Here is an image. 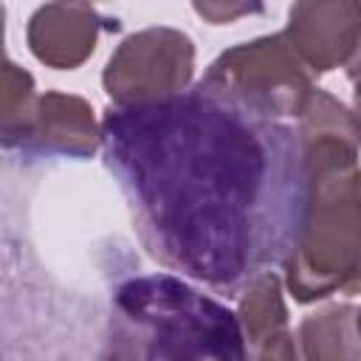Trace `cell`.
<instances>
[{
  "instance_id": "3",
  "label": "cell",
  "mask_w": 361,
  "mask_h": 361,
  "mask_svg": "<svg viewBox=\"0 0 361 361\" xmlns=\"http://www.w3.org/2000/svg\"><path fill=\"white\" fill-rule=\"evenodd\" d=\"M361 282V164L302 178L299 220L285 254V285L299 305Z\"/></svg>"
},
{
  "instance_id": "2",
  "label": "cell",
  "mask_w": 361,
  "mask_h": 361,
  "mask_svg": "<svg viewBox=\"0 0 361 361\" xmlns=\"http://www.w3.org/2000/svg\"><path fill=\"white\" fill-rule=\"evenodd\" d=\"M104 361H245L237 313L169 274L127 279Z\"/></svg>"
},
{
  "instance_id": "9",
  "label": "cell",
  "mask_w": 361,
  "mask_h": 361,
  "mask_svg": "<svg viewBox=\"0 0 361 361\" xmlns=\"http://www.w3.org/2000/svg\"><path fill=\"white\" fill-rule=\"evenodd\" d=\"M358 307L327 305L302 319L296 344L302 361H361V336L355 324Z\"/></svg>"
},
{
  "instance_id": "17",
  "label": "cell",
  "mask_w": 361,
  "mask_h": 361,
  "mask_svg": "<svg viewBox=\"0 0 361 361\" xmlns=\"http://www.w3.org/2000/svg\"><path fill=\"white\" fill-rule=\"evenodd\" d=\"M358 290H361V282H358Z\"/></svg>"
},
{
  "instance_id": "13",
  "label": "cell",
  "mask_w": 361,
  "mask_h": 361,
  "mask_svg": "<svg viewBox=\"0 0 361 361\" xmlns=\"http://www.w3.org/2000/svg\"><path fill=\"white\" fill-rule=\"evenodd\" d=\"M203 20H209L212 25H226L234 23L243 14H262V6H248V3H195L192 6Z\"/></svg>"
},
{
  "instance_id": "15",
  "label": "cell",
  "mask_w": 361,
  "mask_h": 361,
  "mask_svg": "<svg viewBox=\"0 0 361 361\" xmlns=\"http://www.w3.org/2000/svg\"><path fill=\"white\" fill-rule=\"evenodd\" d=\"M353 113H355V121H358V127H361V104L353 102Z\"/></svg>"
},
{
  "instance_id": "10",
  "label": "cell",
  "mask_w": 361,
  "mask_h": 361,
  "mask_svg": "<svg viewBox=\"0 0 361 361\" xmlns=\"http://www.w3.org/2000/svg\"><path fill=\"white\" fill-rule=\"evenodd\" d=\"M237 319L245 333V344L257 347L268 336L288 330V307L282 296V279L274 271H259L245 282L237 302Z\"/></svg>"
},
{
  "instance_id": "5",
  "label": "cell",
  "mask_w": 361,
  "mask_h": 361,
  "mask_svg": "<svg viewBox=\"0 0 361 361\" xmlns=\"http://www.w3.org/2000/svg\"><path fill=\"white\" fill-rule=\"evenodd\" d=\"M195 76V42L169 25L124 37L102 71V87L116 107H141L180 96Z\"/></svg>"
},
{
  "instance_id": "6",
  "label": "cell",
  "mask_w": 361,
  "mask_h": 361,
  "mask_svg": "<svg viewBox=\"0 0 361 361\" xmlns=\"http://www.w3.org/2000/svg\"><path fill=\"white\" fill-rule=\"evenodd\" d=\"M313 76L347 68L361 45L358 0H299L282 31Z\"/></svg>"
},
{
  "instance_id": "16",
  "label": "cell",
  "mask_w": 361,
  "mask_h": 361,
  "mask_svg": "<svg viewBox=\"0 0 361 361\" xmlns=\"http://www.w3.org/2000/svg\"><path fill=\"white\" fill-rule=\"evenodd\" d=\"M355 324H358V336H361V307H358V313H355Z\"/></svg>"
},
{
  "instance_id": "4",
  "label": "cell",
  "mask_w": 361,
  "mask_h": 361,
  "mask_svg": "<svg viewBox=\"0 0 361 361\" xmlns=\"http://www.w3.org/2000/svg\"><path fill=\"white\" fill-rule=\"evenodd\" d=\"M197 90L245 118L271 124L299 118L316 85L307 65L279 31L226 48L206 68Z\"/></svg>"
},
{
  "instance_id": "8",
  "label": "cell",
  "mask_w": 361,
  "mask_h": 361,
  "mask_svg": "<svg viewBox=\"0 0 361 361\" xmlns=\"http://www.w3.org/2000/svg\"><path fill=\"white\" fill-rule=\"evenodd\" d=\"M14 147L37 155L93 158L102 147V130L87 99L62 90H45L37 96L31 118Z\"/></svg>"
},
{
  "instance_id": "12",
  "label": "cell",
  "mask_w": 361,
  "mask_h": 361,
  "mask_svg": "<svg viewBox=\"0 0 361 361\" xmlns=\"http://www.w3.org/2000/svg\"><path fill=\"white\" fill-rule=\"evenodd\" d=\"M245 361H302V355H299V344H296L293 333L279 330V333L268 336L265 341H259L257 347H248Z\"/></svg>"
},
{
  "instance_id": "14",
  "label": "cell",
  "mask_w": 361,
  "mask_h": 361,
  "mask_svg": "<svg viewBox=\"0 0 361 361\" xmlns=\"http://www.w3.org/2000/svg\"><path fill=\"white\" fill-rule=\"evenodd\" d=\"M347 79H350V85L355 87V90H353V102L361 104V45H358L355 56H353L350 65H347Z\"/></svg>"
},
{
  "instance_id": "11",
  "label": "cell",
  "mask_w": 361,
  "mask_h": 361,
  "mask_svg": "<svg viewBox=\"0 0 361 361\" xmlns=\"http://www.w3.org/2000/svg\"><path fill=\"white\" fill-rule=\"evenodd\" d=\"M37 96L39 93L34 87V76L25 68L6 59L3 62V90H0V135H3L6 149H11L17 144V138L23 135Z\"/></svg>"
},
{
  "instance_id": "1",
  "label": "cell",
  "mask_w": 361,
  "mask_h": 361,
  "mask_svg": "<svg viewBox=\"0 0 361 361\" xmlns=\"http://www.w3.org/2000/svg\"><path fill=\"white\" fill-rule=\"evenodd\" d=\"M285 130L245 118L197 87L141 107H107L102 141L135 228L155 259L214 288H234L262 245L271 141Z\"/></svg>"
},
{
  "instance_id": "7",
  "label": "cell",
  "mask_w": 361,
  "mask_h": 361,
  "mask_svg": "<svg viewBox=\"0 0 361 361\" xmlns=\"http://www.w3.org/2000/svg\"><path fill=\"white\" fill-rule=\"evenodd\" d=\"M118 28V20L104 17L87 3H45L28 17L25 42L45 68L73 71L93 56L102 31Z\"/></svg>"
}]
</instances>
